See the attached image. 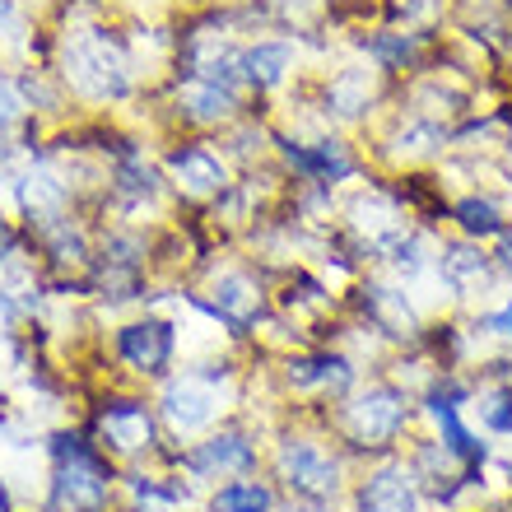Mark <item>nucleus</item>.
I'll use <instances>...</instances> for the list:
<instances>
[{
	"label": "nucleus",
	"instance_id": "nucleus-1",
	"mask_svg": "<svg viewBox=\"0 0 512 512\" xmlns=\"http://www.w3.org/2000/svg\"><path fill=\"white\" fill-rule=\"evenodd\" d=\"M52 70L70 103L89 112H112L140 98V70H135L126 28L108 24L98 0H89L84 10H70L66 28L56 33Z\"/></svg>",
	"mask_w": 512,
	"mask_h": 512
},
{
	"label": "nucleus",
	"instance_id": "nucleus-2",
	"mask_svg": "<svg viewBox=\"0 0 512 512\" xmlns=\"http://www.w3.org/2000/svg\"><path fill=\"white\" fill-rule=\"evenodd\" d=\"M270 466H275L284 494H294L312 508L336 503L350 480V457L326 429V410H298L289 424H280L275 443H270Z\"/></svg>",
	"mask_w": 512,
	"mask_h": 512
},
{
	"label": "nucleus",
	"instance_id": "nucleus-3",
	"mask_svg": "<svg viewBox=\"0 0 512 512\" xmlns=\"http://www.w3.org/2000/svg\"><path fill=\"white\" fill-rule=\"evenodd\" d=\"M415 415H419L415 396L378 373V378L359 382L345 401H336L326 410V429L345 447V457L382 461V457H396V447L405 443Z\"/></svg>",
	"mask_w": 512,
	"mask_h": 512
},
{
	"label": "nucleus",
	"instance_id": "nucleus-4",
	"mask_svg": "<svg viewBox=\"0 0 512 512\" xmlns=\"http://www.w3.org/2000/svg\"><path fill=\"white\" fill-rule=\"evenodd\" d=\"M47 452V503L56 512H108L122 485L117 461L89 438L84 424H61L42 438Z\"/></svg>",
	"mask_w": 512,
	"mask_h": 512
},
{
	"label": "nucleus",
	"instance_id": "nucleus-5",
	"mask_svg": "<svg viewBox=\"0 0 512 512\" xmlns=\"http://www.w3.org/2000/svg\"><path fill=\"white\" fill-rule=\"evenodd\" d=\"M80 424L89 429V438H94L112 461H131V466L154 461L163 438H168L154 396L131 387V382H108V387H98L94 396H89V410H84Z\"/></svg>",
	"mask_w": 512,
	"mask_h": 512
},
{
	"label": "nucleus",
	"instance_id": "nucleus-6",
	"mask_svg": "<svg viewBox=\"0 0 512 512\" xmlns=\"http://www.w3.org/2000/svg\"><path fill=\"white\" fill-rule=\"evenodd\" d=\"M266 378L284 405L331 410L364 382V364L345 345H298V350H284L270 359Z\"/></svg>",
	"mask_w": 512,
	"mask_h": 512
},
{
	"label": "nucleus",
	"instance_id": "nucleus-7",
	"mask_svg": "<svg viewBox=\"0 0 512 512\" xmlns=\"http://www.w3.org/2000/svg\"><path fill=\"white\" fill-rule=\"evenodd\" d=\"M108 354L112 364L126 373V382L135 387H159L177 373V359H182V322L173 312H154L140 308L135 317H122V322L108 331Z\"/></svg>",
	"mask_w": 512,
	"mask_h": 512
},
{
	"label": "nucleus",
	"instance_id": "nucleus-8",
	"mask_svg": "<svg viewBox=\"0 0 512 512\" xmlns=\"http://www.w3.org/2000/svg\"><path fill=\"white\" fill-rule=\"evenodd\" d=\"M391 94H396V84L373 61H350V66H336L326 80H317L308 94H298V103H308L331 131L350 135L378 122L391 108Z\"/></svg>",
	"mask_w": 512,
	"mask_h": 512
},
{
	"label": "nucleus",
	"instance_id": "nucleus-9",
	"mask_svg": "<svg viewBox=\"0 0 512 512\" xmlns=\"http://www.w3.org/2000/svg\"><path fill=\"white\" fill-rule=\"evenodd\" d=\"M345 317L354 326H364L387 345V350H405L424 336V326L433 322L424 303H419L405 284H396L382 270H364L359 280L345 289Z\"/></svg>",
	"mask_w": 512,
	"mask_h": 512
},
{
	"label": "nucleus",
	"instance_id": "nucleus-10",
	"mask_svg": "<svg viewBox=\"0 0 512 512\" xmlns=\"http://www.w3.org/2000/svg\"><path fill=\"white\" fill-rule=\"evenodd\" d=\"M159 168L168 177V191H173L177 205L219 201L233 187V177H238V168L224 159V149L210 135H173V140H163Z\"/></svg>",
	"mask_w": 512,
	"mask_h": 512
},
{
	"label": "nucleus",
	"instance_id": "nucleus-11",
	"mask_svg": "<svg viewBox=\"0 0 512 512\" xmlns=\"http://www.w3.org/2000/svg\"><path fill=\"white\" fill-rule=\"evenodd\" d=\"M256 466H261V438L243 419H224L205 438L177 447V471L187 475L191 485H219V480L256 475Z\"/></svg>",
	"mask_w": 512,
	"mask_h": 512
},
{
	"label": "nucleus",
	"instance_id": "nucleus-12",
	"mask_svg": "<svg viewBox=\"0 0 512 512\" xmlns=\"http://www.w3.org/2000/svg\"><path fill=\"white\" fill-rule=\"evenodd\" d=\"M359 47H364V56L387 75L391 84L429 75L433 56H438V38L424 33V28H378V33H368Z\"/></svg>",
	"mask_w": 512,
	"mask_h": 512
},
{
	"label": "nucleus",
	"instance_id": "nucleus-13",
	"mask_svg": "<svg viewBox=\"0 0 512 512\" xmlns=\"http://www.w3.org/2000/svg\"><path fill=\"white\" fill-rule=\"evenodd\" d=\"M354 508L359 512H424V494H419L405 457L373 461V471L354 489Z\"/></svg>",
	"mask_w": 512,
	"mask_h": 512
},
{
	"label": "nucleus",
	"instance_id": "nucleus-14",
	"mask_svg": "<svg viewBox=\"0 0 512 512\" xmlns=\"http://www.w3.org/2000/svg\"><path fill=\"white\" fill-rule=\"evenodd\" d=\"M433 275H438L447 298L466 303V298L489 289V280H494V256L485 252V243L447 238V243H438V266H433Z\"/></svg>",
	"mask_w": 512,
	"mask_h": 512
},
{
	"label": "nucleus",
	"instance_id": "nucleus-15",
	"mask_svg": "<svg viewBox=\"0 0 512 512\" xmlns=\"http://www.w3.org/2000/svg\"><path fill=\"white\" fill-rule=\"evenodd\" d=\"M298 75V42L294 38H252L243 42V80L252 98H270L289 89Z\"/></svg>",
	"mask_w": 512,
	"mask_h": 512
},
{
	"label": "nucleus",
	"instance_id": "nucleus-16",
	"mask_svg": "<svg viewBox=\"0 0 512 512\" xmlns=\"http://www.w3.org/2000/svg\"><path fill=\"white\" fill-rule=\"evenodd\" d=\"M122 489L135 508L149 512H177L196 499V485L182 480V471H140V466H131L122 475Z\"/></svg>",
	"mask_w": 512,
	"mask_h": 512
},
{
	"label": "nucleus",
	"instance_id": "nucleus-17",
	"mask_svg": "<svg viewBox=\"0 0 512 512\" xmlns=\"http://www.w3.org/2000/svg\"><path fill=\"white\" fill-rule=\"evenodd\" d=\"M447 224L457 229V238H471V243H489V238H499L508 229L499 201L480 196V191H466V196H457V201L447 205Z\"/></svg>",
	"mask_w": 512,
	"mask_h": 512
},
{
	"label": "nucleus",
	"instance_id": "nucleus-18",
	"mask_svg": "<svg viewBox=\"0 0 512 512\" xmlns=\"http://www.w3.org/2000/svg\"><path fill=\"white\" fill-rule=\"evenodd\" d=\"M210 512H280V489L261 475H238V480L215 485Z\"/></svg>",
	"mask_w": 512,
	"mask_h": 512
},
{
	"label": "nucleus",
	"instance_id": "nucleus-19",
	"mask_svg": "<svg viewBox=\"0 0 512 512\" xmlns=\"http://www.w3.org/2000/svg\"><path fill=\"white\" fill-rule=\"evenodd\" d=\"M24 117H28V108H24V98H19V89H14V75L0 70V145L14 140V131L24 126Z\"/></svg>",
	"mask_w": 512,
	"mask_h": 512
},
{
	"label": "nucleus",
	"instance_id": "nucleus-20",
	"mask_svg": "<svg viewBox=\"0 0 512 512\" xmlns=\"http://www.w3.org/2000/svg\"><path fill=\"white\" fill-rule=\"evenodd\" d=\"M471 336H494V340H503V345H512V294L503 298L494 312H480V317H475Z\"/></svg>",
	"mask_w": 512,
	"mask_h": 512
},
{
	"label": "nucleus",
	"instance_id": "nucleus-21",
	"mask_svg": "<svg viewBox=\"0 0 512 512\" xmlns=\"http://www.w3.org/2000/svg\"><path fill=\"white\" fill-rule=\"evenodd\" d=\"M489 256H494V270L512 280V229H503L499 238H494V252H489Z\"/></svg>",
	"mask_w": 512,
	"mask_h": 512
},
{
	"label": "nucleus",
	"instance_id": "nucleus-22",
	"mask_svg": "<svg viewBox=\"0 0 512 512\" xmlns=\"http://www.w3.org/2000/svg\"><path fill=\"white\" fill-rule=\"evenodd\" d=\"M0 512H19V499H14V485L5 480V471H0Z\"/></svg>",
	"mask_w": 512,
	"mask_h": 512
},
{
	"label": "nucleus",
	"instance_id": "nucleus-23",
	"mask_svg": "<svg viewBox=\"0 0 512 512\" xmlns=\"http://www.w3.org/2000/svg\"><path fill=\"white\" fill-rule=\"evenodd\" d=\"M5 168H10V145H0V182H5Z\"/></svg>",
	"mask_w": 512,
	"mask_h": 512
},
{
	"label": "nucleus",
	"instance_id": "nucleus-24",
	"mask_svg": "<svg viewBox=\"0 0 512 512\" xmlns=\"http://www.w3.org/2000/svg\"><path fill=\"white\" fill-rule=\"evenodd\" d=\"M33 512H56V508H52V503H42V508H33Z\"/></svg>",
	"mask_w": 512,
	"mask_h": 512
},
{
	"label": "nucleus",
	"instance_id": "nucleus-25",
	"mask_svg": "<svg viewBox=\"0 0 512 512\" xmlns=\"http://www.w3.org/2000/svg\"><path fill=\"white\" fill-rule=\"evenodd\" d=\"M131 512H149V508H131Z\"/></svg>",
	"mask_w": 512,
	"mask_h": 512
},
{
	"label": "nucleus",
	"instance_id": "nucleus-26",
	"mask_svg": "<svg viewBox=\"0 0 512 512\" xmlns=\"http://www.w3.org/2000/svg\"><path fill=\"white\" fill-rule=\"evenodd\" d=\"M289 512H303V508H289Z\"/></svg>",
	"mask_w": 512,
	"mask_h": 512
}]
</instances>
